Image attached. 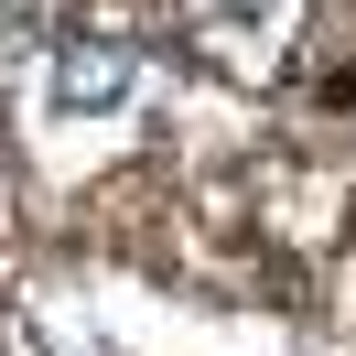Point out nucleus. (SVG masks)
<instances>
[{"label":"nucleus","instance_id":"obj_2","mask_svg":"<svg viewBox=\"0 0 356 356\" xmlns=\"http://www.w3.org/2000/svg\"><path fill=\"white\" fill-rule=\"evenodd\" d=\"M130 44H108V33H65L54 44V108L65 119H97V108H119L130 97Z\"/></svg>","mask_w":356,"mask_h":356},{"label":"nucleus","instance_id":"obj_1","mask_svg":"<svg viewBox=\"0 0 356 356\" xmlns=\"http://www.w3.org/2000/svg\"><path fill=\"white\" fill-rule=\"evenodd\" d=\"M195 44H205V65H227V76H281L291 65V0H216L195 22Z\"/></svg>","mask_w":356,"mask_h":356}]
</instances>
